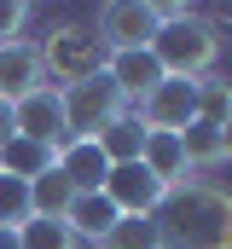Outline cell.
Masks as SVG:
<instances>
[{"instance_id": "cell-1", "label": "cell", "mask_w": 232, "mask_h": 249, "mask_svg": "<svg viewBox=\"0 0 232 249\" xmlns=\"http://www.w3.org/2000/svg\"><path fill=\"white\" fill-rule=\"evenodd\" d=\"M157 226L169 249H232V191L209 180H186L163 197Z\"/></svg>"}, {"instance_id": "cell-20", "label": "cell", "mask_w": 232, "mask_h": 249, "mask_svg": "<svg viewBox=\"0 0 232 249\" xmlns=\"http://www.w3.org/2000/svg\"><path fill=\"white\" fill-rule=\"evenodd\" d=\"M18 249H81V244H76V232H70L64 220H41V214H29V220L18 226Z\"/></svg>"}, {"instance_id": "cell-12", "label": "cell", "mask_w": 232, "mask_h": 249, "mask_svg": "<svg viewBox=\"0 0 232 249\" xmlns=\"http://www.w3.org/2000/svg\"><path fill=\"white\" fill-rule=\"evenodd\" d=\"M53 168L70 180V191H105V174H111V162H105V151L93 139H64Z\"/></svg>"}, {"instance_id": "cell-24", "label": "cell", "mask_w": 232, "mask_h": 249, "mask_svg": "<svg viewBox=\"0 0 232 249\" xmlns=\"http://www.w3.org/2000/svg\"><path fill=\"white\" fill-rule=\"evenodd\" d=\"M0 249H18V232L12 226H0Z\"/></svg>"}, {"instance_id": "cell-18", "label": "cell", "mask_w": 232, "mask_h": 249, "mask_svg": "<svg viewBox=\"0 0 232 249\" xmlns=\"http://www.w3.org/2000/svg\"><path fill=\"white\" fill-rule=\"evenodd\" d=\"M197 122L203 127L232 122V81L227 75H197Z\"/></svg>"}, {"instance_id": "cell-13", "label": "cell", "mask_w": 232, "mask_h": 249, "mask_svg": "<svg viewBox=\"0 0 232 249\" xmlns=\"http://www.w3.org/2000/svg\"><path fill=\"white\" fill-rule=\"evenodd\" d=\"M139 162L163 180V186H186L192 180V168H186V151H180V133H145V151H139Z\"/></svg>"}, {"instance_id": "cell-17", "label": "cell", "mask_w": 232, "mask_h": 249, "mask_svg": "<svg viewBox=\"0 0 232 249\" xmlns=\"http://www.w3.org/2000/svg\"><path fill=\"white\" fill-rule=\"evenodd\" d=\"M70 180L58 174V168H47V174H35L29 180V214H41V220H64V209H70Z\"/></svg>"}, {"instance_id": "cell-19", "label": "cell", "mask_w": 232, "mask_h": 249, "mask_svg": "<svg viewBox=\"0 0 232 249\" xmlns=\"http://www.w3.org/2000/svg\"><path fill=\"white\" fill-rule=\"evenodd\" d=\"M180 151H186V168H192V174L227 162V151H221V127H203V122H192L186 133H180Z\"/></svg>"}, {"instance_id": "cell-5", "label": "cell", "mask_w": 232, "mask_h": 249, "mask_svg": "<svg viewBox=\"0 0 232 249\" xmlns=\"http://www.w3.org/2000/svg\"><path fill=\"white\" fill-rule=\"evenodd\" d=\"M157 29H163V12L151 0H105L93 18V35L105 41V53H139L157 41Z\"/></svg>"}, {"instance_id": "cell-14", "label": "cell", "mask_w": 232, "mask_h": 249, "mask_svg": "<svg viewBox=\"0 0 232 249\" xmlns=\"http://www.w3.org/2000/svg\"><path fill=\"white\" fill-rule=\"evenodd\" d=\"M93 145L105 151V162H111V168H116V162H139V151H145V122H139L134 110H122V116H116Z\"/></svg>"}, {"instance_id": "cell-4", "label": "cell", "mask_w": 232, "mask_h": 249, "mask_svg": "<svg viewBox=\"0 0 232 249\" xmlns=\"http://www.w3.org/2000/svg\"><path fill=\"white\" fill-rule=\"evenodd\" d=\"M58 105H64V133H70V139H99V133L128 110V99L116 93L105 75L76 81V87H58Z\"/></svg>"}, {"instance_id": "cell-9", "label": "cell", "mask_w": 232, "mask_h": 249, "mask_svg": "<svg viewBox=\"0 0 232 249\" xmlns=\"http://www.w3.org/2000/svg\"><path fill=\"white\" fill-rule=\"evenodd\" d=\"M12 127H18L23 139H35V145H64L70 133H64V105H58V87H41V93L18 99V105H12Z\"/></svg>"}, {"instance_id": "cell-8", "label": "cell", "mask_w": 232, "mask_h": 249, "mask_svg": "<svg viewBox=\"0 0 232 249\" xmlns=\"http://www.w3.org/2000/svg\"><path fill=\"white\" fill-rule=\"evenodd\" d=\"M41 87H53L47 81V64H41V41H6L0 47V105H18V99H29V93H41Z\"/></svg>"}, {"instance_id": "cell-16", "label": "cell", "mask_w": 232, "mask_h": 249, "mask_svg": "<svg viewBox=\"0 0 232 249\" xmlns=\"http://www.w3.org/2000/svg\"><path fill=\"white\" fill-rule=\"evenodd\" d=\"M99 249H169V244H163L157 214H122L111 232H105V244H99Z\"/></svg>"}, {"instance_id": "cell-15", "label": "cell", "mask_w": 232, "mask_h": 249, "mask_svg": "<svg viewBox=\"0 0 232 249\" xmlns=\"http://www.w3.org/2000/svg\"><path fill=\"white\" fill-rule=\"evenodd\" d=\"M58 162V145H35V139H12L6 151H0V174H12V180H35V174H47Z\"/></svg>"}, {"instance_id": "cell-23", "label": "cell", "mask_w": 232, "mask_h": 249, "mask_svg": "<svg viewBox=\"0 0 232 249\" xmlns=\"http://www.w3.org/2000/svg\"><path fill=\"white\" fill-rule=\"evenodd\" d=\"M18 139V127H12V105H0V151Z\"/></svg>"}, {"instance_id": "cell-10", "label": "cell", "mask_w": 232, "mask_h": 249, "mask_svg": "<svg viewBox=\"0 0 232 249\" xmlns=\"http://www.w3.org/2000/svg\"><path fill=\"white\" fill-rule=\"evenodd\" d=\"M105 81L128 99V110H134V105L163 81V64L151 58V47H139V53H111V58H105Z\"/></svg>"}, {"instance_id": "cell-21", "label": "cell", "mask_w": 232, "mask_h": 249, "mask_svg": "<svg viewBox=\"0 0 232 249\" xmlns=\"http://www.w3.org/2000/svg\"><path fill=\"white\" fill-rule=\"evenodd\" d=\"M29 220V180H12V174H0V226H23Z\"/></svg>"}, {"instance_id": "cell-6", "label": "cell", "mask_w": 232, "mask_h": 249, "mask_svg": "<svg viewBox=\"0 0 232 249\" xmlns=\"http://www.w3.org/2000/svg\"><path fill=\"white\" fill-rule=\"evenodd\" d=\"M134 116L145 122V133H186V127L197 122V81L163 75V81L134 105Z\"/></svg>"}, {"instance_id": "cell-22", "label": "cell", "mask_w": 232, "mask_h": 249, "mask_svg": "<svg viewBox=\"0 0 232 249\" xmlns=\"http://www.w3.org/2000/svg\"><path fill=\"white\" fill-rule=\"evenodd\" d=\"M23 23H29V6L23 0H0V47L6 41H23Z\"/></svg>"}, {"instance_id": "cell-7", "label": "cell", "mask_w": 232, "mask_h": 249, "mask_svg": "<svg viewBox=\"0 0 232 249\" xmlns=\"http://www.w3.org/2000/svg\"><path fill=\"white\" fill-rule=\"evenodd\" d=\"M105 197L116 203V214H157L163 197H169V186L145 162H116L111 174H105Z\"/></svg>"}, {"instance_id": "cell-2", "label": "cell", "mask_w": 232, "mask_h": 249, "mask_svg": "<svg viewBox=\"0 0 232 249\" xmlns=\"http://www.w3.org/2000/svg\"><path fill=\"white\" fill-rule=\"evenodd\" d=\"M163 12V29L151 41V58L163 64V75H215V58H221V35L209 18H197L192 6H157Z\"/></svg>"}, {"instance_id": "cell-11", "label": "cell", "mask_w": 232, "mask_h": 249, "mask_svg": "<svg viewBox=\"0 0 232 249\" xmlns=\"http://www.w3.org/2000/svg\"><path fill=\"white\" fill-rule=\"evenodd\" d=\"M116 220H122V214H116V203L105 197V191H76L70 209H64V226L76 232V244H87V249L105 244V232H111Z\"/></svg>"}, {"instance_id": "cell-3", "label": "cell", "mask_w": 232, "mask_h": 249, "mask_svg": "<svg viewBox=\"0 0 232 249\" xmlns=\"http://www.w3.org/2000/svg\"><path fill=\"white\" fill-rule=\"evenodd\" d=\"M105 41L93 35V23H58L53 35L41 41V64H47V81L58 87H76V81H93L105 75Z\"/></svg>"}, {"instance_id": "cell-25", "label": "cell", "mask_w": 232, "mask_h": 249, "mask_svg": "<svg viewBox=\"0 0 232 249\" xmlns=\"http://www.w3.org/2000/svg\"><path fill=\"white\" fill-rule=\"evenodd\" d=\"M221 151H227V162H232V122L221 127Z\"/></svg>"}]
</instances>
